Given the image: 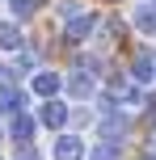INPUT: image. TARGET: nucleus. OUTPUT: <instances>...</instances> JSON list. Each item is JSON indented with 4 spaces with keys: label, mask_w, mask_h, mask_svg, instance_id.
Wrapping results in <instances>:
<instances>
[{
    "label": "nucleus",
    "mask_w": 156,
    "mask_h": 160,
    "mask_svg": "<svg viewBox=\"0 0 156 160\" xmlns=\"http://www.w3.org/2000/svg\"><path fill=\"white\" fill-rule=\"evenodd\" d=\"M93 25H97V13H89V8H80V4H63V34L72 42L89 38Z\"/></svg>",
    "instance_id": "f257e3e1"
},
{
    "label": "nucleus",
    "mask_w": 156,
    "mask_h": 160,
    "mask_svg": "<svg viewBox=\"0 0 156 160\" xmlns=\"http://www.w3.org/2000/svg\"><path fill=\"white\" fill-rule=\"evenodd\" d=\"M84 139L80 135H72V131H59L55 135V143H51V160H84Z\"/></svg>",
    "instance_id": "f03ea898"
},
{
    "label": "nucleus",
    "mask_w": 156,
    "mask_h": 160,
    "mask_svg": "<svg viewBox=\"0 0 156 160\" xmlns=\"http://www.w3.org/2000/svg\"><path fill=\"white\" fill-rule=\"evenodd\" d=\"M63 88H68V97H72V101H89V97L97 93V76H93L89 68H80V72L63 76Z\"/></svg>",
    "instance_id": "7ed1b4c3"
},
{
    "label": "nucleus",
    "mask_w": 156,
    "mask_h": 160,
    "mask_svg": "<svg viewBox=\"0 0 156 160\" xmlns=\"http://www.w3.org/2000/svg\"><path fill=\"white\" fill-rule=\"evenodd\" d=\"M59 88H63V76H59V72H51V68L30 72V93H34V97H42V101H47V97H55Z\"/></svg>",
    "instance_id": "20e7f679"
},
{
    "label": "nucleus",
    "mask_w": 156,
    "mask_h": 160,
    "mask_svg": "<svg viewBox=\"0 0 156 160\" xmlns=\"http://www.w3.org/2000/svg\"><path fill=\"white\" fill-rule=\"evenodd\" d=\"M68 105L59 101V97H47V101H42V110H38V127H51V131H63L68 127Z\"/></svg>",
    "instance_id": "39448f33"
},
{
    "label": "nucleus",
    "mask_w": 156,
    "mask_h": 160,
    "mask_svg": "<svg viewBox=\"0 0 156 160\" xmlns=\"http://www.w3.org/2000/svg\"><path fill=\"white\" fill-rule=\"evenodd\" d=\"M97 131H101L106 139H123V135H127L123 110H118V105H106V110H101V118H97Z\"/></svg>",
    "instance_id": "423d86ee"
},
{
    "label": "nucleus",
    "mask_w": 156,
    "mask_h": 160,
    "mask_svg": "<svg viewBox=\"0 0 156 160\" xmlns=\"http://www.w3.org/2000/svg\"><path fill=\"white\" fill-rule=\"evenodd\" d=\"M131 80L135 84H156V59H152V51H139V55L131 59Z\"/></svg>",
    "instance_id": "0eeeda50"
},
{
    "label": "nucleus",
    "mask_w": 156,
    "mask_h": 160,
    "mask_svg": "<svg viewBox=\"0 0 156 160\" xmlns=\"http://www.w3.org/2000/svg\"><path fill=\"white\" fill-rule=\"evenodd\" d=\"M34 131H38V118H34V114H13V122H8V135L17 139V143H30L34 139Z\"/></svg>",
    "instance_id": "6e6552de"
},
{
    "label": "nucleus",
    "mask_w": 156,
    "mask_h": 160,
    "mask_svg": "<svg viewBox=\"0 0 156 160\" xmlns=\"http://www.w3.org/2000/svg\"><path fill=\"white\" fill-rule=\"evenodd\" d=\"M21 47H25L21 25H17V21H0V51H4V55H17Z\"/></svg>",
    "instance_id": "1a4fd4ad"
},
{
    "label": "nucleus",
    "mask_w": 156,
    "mask_h": 160,
    "mask_svg": "<svg viewBox=\"0 0 156 160\" xmlns=\"http://www.w3.org/2000/svg\"><path fill=\"white\" fill-rule=\"evenodd\" d=\"M135 30L139 34H156V4H139L135 8Z\"/></svg>",
    "instance_id": "9d476101"
},
{
    "label": "nucleus",
    "mask_w": 156,
    "mask_h": 160,
    "mask_svg": "<svg viewBox=\"0 0 156 160\" xmlns=\"http://www.w3.org/2000/svg\"><path fill=\"white\" fill-rule=\"evenodd\" d=\"M84 160H118V139H101L97 148H89Z\"/></svg>",
    "instance_id": "9b49d317"
},
{
    "label": "nucleus",
    "mask_w": 156,
    "mask_h": 160,
    "mask_svg": "<svg viewBox=\"0 0 156 160\" xmlns=\"http://www.w3.org/2000/svg\"><path fill=\"white\" fill-rule=\"evenodd\" d=\"M0 110H4V114H21L25 110V97L13 93V88H0Z\"/></svg>",
    "instance_id": "f8f14e48"
},
{
    "label": "nucleus",
    "mask_w": 156,
    "mask_h": 160,
    "mask_svg": "<svg viewBox=\"0 0 156 160\" xmlns=\"http://www.w3.org/2000/svg\"><path fill=\"white\" fill-rule=\"evenodd\" d=\"M34 8H38V0H8V13H13V21L34 17Z\"/></svg>",
    "instance_id": "ddd939ff"
},
{
    "label": "nucleus",
    "mask_w": 156,
    "mask_h": 160,
    "mask_svg": "<svg viewBox=\"0 0 156 160\" xmlns=\"http://www.w3.org/2000/svg\"><path fill=\"white\" fill-rule=\"evenodd\" d=\"M34 63H38V55H30V51H17V68H25V72H34Z\"/></svg>",
    "instance_id": "4468645a"
},
{
    "label": "nucleus",
    "mask_w": 156,
    "mask_h": 160,
    "mask_svg": "<svg viewBox=\"0 0 156 160\" xmlns=\"http://www.w3.org/2000/svg\"><path fill=\"white\" fill-rule=\"evenodd\" d=\"M8 80H13V72H8V68L0 63V88H8Z\"/></svg>",
    "instance_id": "2eb2a0df"
},
{
    "label": "nucleus",
    "mask_w": 156,
    "mask_h": 160,
    "mask_svg": "<svg viewBox=\"0 0 156 160\" xmlns=\"http://www.w3.org/2000/svg\"><path fill=\"white\" fill-rule=\"evenodd\" d=\"M21 160H38V156H34V152H21Z\"/></svg>",
    "instance_id": "dca6fc26"
},
{
    "label": "nucleus",
    "mask_w": 156,
    "mask_h": 160,
    "mask_svg": "<svg viewBox=\"0 0 156 160\" xmlns=\"http://www.w3.org/2000/svg\"><path fill=\"white\" fill-rule=\"evenodd\" d=\"M143 160H156V156H143Z\"/></svg>",
    "instance_id": "f3484780"
},
{
    "label": "nucleus",
    "mask_w": 156,
    "mask_h": 160,
    "mask_svg": "<svg viewBox=\"0 0 156 160\" xmlns=\"http://www.w3.org/2000/svg\"><path fill=\"white\" fill-rule=\"evenodd\" d=\"M0 135H4V127H0Z\"/></svg>",
    "instance_id": "a211bd4d"
},
{
    "label": "nucleus",
    "mask_w": 156,
    "mask_h": 160,
    "mask_svg": "<svg viewBox=\"0 0 156 160\" xmlns=\"http://www.w3.org/2000/svg\"><path fill=\"white\" fill-rule=\"evenodd\" d=\"M148 4H156V0H148Z\"/></svg>",
    "instance_id": "6ab92c4d"
},
{
    "label": "nucleus",
    "mask_w": 156,
    "mask_h": 160,
    "mask_svg": "<svg viewBox=\"0 0 156 160\" xmlns=\"http://www.w3.org/2000/svg\"><path fill=\"white\" fill-rule=\"evenodd\" d=\"M0 160H4V156H0Z\"/></svg>",
    "instance_id": "aec40b11"
}]
</instances>
